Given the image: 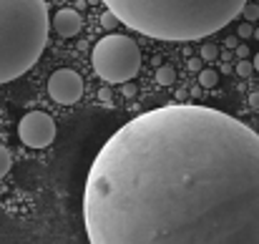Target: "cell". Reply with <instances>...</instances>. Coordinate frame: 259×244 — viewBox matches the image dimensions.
<instances>
[{"label":"cell","instance_id":"d4e9b609","mask_svg":"<svg viewBox=\"0 0 259 244\" xmlns=\"http://www.w3.org/2000/svg\"><path fill=\"white\" fill-rule=\"evenodd\" d=\"M254 35H257V38H259V28H257V30H254Z\"/></svg>","mask_w":259,"mask_h":244},{"label":"cell","instance_id":"7c38bea8","mask_svg":"<svg viewBox=\"0 0 259 244\" xmlns=\"http://www.w3.org/2000/svg\"><path fill=\"white\" fill-rule=\"evenodd\" d=\"M219 58V48L214 43H204L201 46V61H217Z\"/></svg>","mask_w":259,"mask_h":244},{"label":"cell","instance_id":"6da1fadb","mask_svg":"<svg viewBox=\"0 0 259 244\" xmlns=\"http://www.w3.org/2000/svg\"><path fill=\"white\" fill-rule=\"evenodd\" d=\"M91 244H259V134L169 103L123 124L83 189Z\"/></svg>","mask_w":259,"mask_h":244},{"label":"cell","instance_id":"5bb4252c","mask_svg":"<svg viewBox=\"0 0 259 244\" xmlns=\"http://www.w3.org/2000/svg\"><path fill=\"white\" fill-rule=\"evenodd\" d=\"M101 23H103V28H106V30H113V28H116V23H118V18H116L111 10H106V13L101 15Z\"/></svg>","mask_w":259,"mask_h":244},{"label":"cell","instance_id":"d6986e66","mask_svg":"<svg viewBox=\"0 0 259 244\" xmlns=\"http://www.w3.org/2000/svg\"><path fill=\"white\" fill-rule=\"evenodd\" d=\"M186 68H189V71H201V61H196V58H191V61L186 63Z\"/></svg>","mask_w":259,"mask_h":244},{"label":"cell","instance_id":"44dd1931","mask_svg":"<svg viewBox=\"0 0 259 244\" xmlns=\"http://www.w3.org/2000/svg\"><path fill=\"white\" fill-rule=\"evenodd\" d=\"M249 106L259 111V93H252V96H249Z\"/></svg>","mask_w":259,"mask_h":244},{"label":"cell","instance_id":"52a82bcc","mask_svg":"<svg viewBox=\"0 0 259 244\" xmlns=\"http://www.w3.org/2000/svg\"><path fill=\"white\" fill-rule=\"evenodd\" d=\"M53 28H56V33H58L61 38H73V35L81 33V28H83V18H81L78 10L66 8V10H58V13H56V18H53Z\"/></svg>","mask_w":259,"mask_h":244},{"label":"cell","instance_id":"2e32d148","mask_svg":"<svg viewBox=\"0 0 259 244\" xmlns=\"http://www.w3.org/2000/svg\"><path fill=\"white\" fill-rule=\"evenodd\" d=\"M234 51H237V56H239V61H244V58H249V46H244V43H239V46H237Z\"/></svg>","mask_w":259,"mask_h":244},{"label":"cell","instance_id":"277c9868","mask_svg":"<svg viewBox=\"0 0 259 244\" xmlns=\"http://www.w3.org/2000/svg\"><path fill=\"white\" fill-rule=\"evenodd\" d=\"M91 66L96 76L106 83H126L136 78L141 68V51L128 35L108 33L93 46Z\"/></svg>","mask_w":259,"mask_h":244},{"label":"cell","instance_id":"4fadbf2b","mask_svg":"<svg viewBox=\"0 0 259 244\" xmlns=\"http://www.w3.org/2000/svg\"><path fill=\"white\" fill-rule=\"evenodd\" d=\"M234 71H237V76L249 78V76H252V71H254V66H252V63L244 58V61H239V63H237V68H234Z\"/></svg>","mask_w":259,"mask_h":244},{"label":"cell","instance_id":"603a6c76","mask_svg":"<svg viewBox=\"0 0 259 244\" xmlns=\"http://www.w3.org/2000/svg\"><path fill=\"white\" fill-rule=\"evenodd\" d=\"M254 68H257V73H259V53H257V58H254V63H252Z\"/></svg>","mask_w":259,"mask_h":244},{"label":"cell","instance_id":"ac0fdd59","mask_svg":"<svg viewBox=\"0 0 259 244\" xmlns=\"http://www.w3.org/2000/svg\"><path fill=\"white\" fill-rule=\"evenodd\" d=\"M224 46H227V48H229V51H234V48H237V46H239V40H237V35H229V38H227V40H224Z\"/></svg>","mask_w":259,"mask_h":244},{"label":"cell","instance_id":"e0dca14e","mask_svg":"<svg viewBox=\"0 0 259 244\" xmlns=\"http://www.w3.org/2000/svg\"><path fill=\"white\" fill-rule=\"evenodd\" d=\"M123 96H128V98H131V96H136V86H134V83H123Z\"/></svg>","mask_w":259,"mask_h":244},{"label":"cell","instance_id":"cb8c5ba5","mask_svg":"<svg viewBox=\"0 0 259 244\" xmlns=\"http://www.w3.org/2000/svg\"><path fill=\"white\" fill-rule=\"evenodd\" d=\"M86 3H88V5H91V3H98V0H86Z\"/></svg>","mask_w":259,"mask_h":244},{"label":"cell","instance_id":"5b68a950","mask_svg":"<svg viewBox=\"0 0 259 244\" xmlns=\"http://www.w3.org/2000/svg\"><path fill=\"white\" fill-rule=\"evenodd\" d=\"M18 136L30 149H46L56 139V121L46 111H28L18 124Z\"/></svg>","mask_w":259,"mask_h":244},{"label":"cell","instance_id":"9a60e30c","mask_svg":"<svg viewBox=\"0 0 259 244\" xmlns=\"http://www.w3.org/2000/svg\"><path fill=\"white\" fill-rule=\"evenodd\" d=\"M237 33H239V38H252V35H254V25H252V23H242V25L237 28Z\"/></svg>","mask_w":259,"mask_h":244},{"label":"cell","instance_id":"30bf717a","mask_svg":"<svg viewBox=\"0 0 259 244\" xmlns=\"http://www.w3.org/2000/svg\"><path fill=\"white\" fill-rule=\"evenodd\" d=\"M242 15H244L247 23H257L259 20V3H247V5L242 8Z\"/></svg>","mask_w":259,"mask_h":244},{"label":"cell","instance_id":"3957f363","mask_svg":"<svg viewBox=\"0 0 259 244\" xmlns=\"http://www.w3.org/2000/svg\"><path fill=\"white\" fill-rule=\"evenodd\" d=\"M46 0H0V83L28 73L48 43Z\"/></svg>","mask_w":259,"mask_h":244},{"label":"cell","instance_id":"7a4b0ae2","mask_svg":"<svg viewBox=\"0 0 259 244\" xmlns=\"http://www.w3.org/2000/svg\"><path fill=\"white\" fill-rule=\"evenodd\" d=\"M118 23L154 40H199L229 25L249 0H103Z\"/></svg>","mask_w":259,"mask_h":244},{"label":"cell","instance_id":"ba28073f","mask_svg":"<svg viewBox=\"0 0 259 244\" xmlns=\"http://www.w3.org/2000/svg\"><path fill=\"white\" fill-rule=\"evenodd\" d=\"M156 83L159 86H171V83H176V71H174L171 66L156 68Z\"/></svg>","mask_w":259,"mask_h":244},{"label":"cell","instance_id":"8992f818","mask_svg":"<svg viewBox=\"0 0 259 244\" xmlns=\"http://www.w3.org/2000/svg\"><path fill=\"white\" fill-rule=\"evenodd\" d=\"M48 96L61 106H73L83 96V78L71 68H61L48 78Z\"/></svg>","mask_w":259,"mask_h":244},{"label":"cell","instance_id":"ffe728a7","mask_svg":"<svg viewBox=\"0 0 259 244\" xmlns=\"http://www.w3.org/2000/svg\"><path fill=\"white\" fill-rule=\"evenodd\" d=\"M98 98L108 103V101H111V91H108V88H101V91H98Z\"/></svg>","mask_w":259,"mask_h":244},{"label":"cell","instance_id":"7402d4cb","mask_svg":"<svg viewBox=\"0 0 259 244\" xmlns=\"http://www.w3.org/2000/svg\"><path fill=\"white\" fill-rule=\"evenodd\" d=\"M86 5H88L86 0H76V8H78V10H83V8H86Z\"/></svg>","mask_w":259,"mask_h":244},{"label":"cell","instance_id":"9c48e42d","mask_svg":"<svg viewBox=\"0 0 259 244\" xmlns=\"http://www.w3.org/2000/svg\"><path fill=\"white\" fill-rule=\"evenodd\" d=\"M217 83H219V73H217V71H211V68L199 71V86H204V88H214Z\"/></svg>","mask_w":259,"mask_h":244},{"label":"cell","instance_id":"8fae6325","mask_svg":"<svg viewBox=\"0 0 259 244\" xmlns=\"http://www.w3.org/2000/svg\"><path fill=\"white\" fill-rule=\"evenodd\" d=\"M10 166H13V159H10V151L0 144V179L10 171Z\"/></svg>","mask_w":259,"mask_h":244}]
</instances>
